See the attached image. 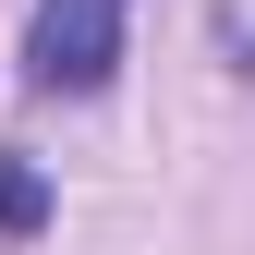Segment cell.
<instances>
[{
    "mask_svg": "<svg viewBox=\"0 0 255 255\" xmlns=\"http://www.w3.org/2000/svg\"><path fill=\"white\" fill-rule=\"evenodd\" d=\"M49 219V182H37V158H0V231H37Z\"/></svg>",
    "mask_w": 255,
    "mask_h": 255,
    "instance_id": "obj_2",
    "label": "cell"
},
{
    "mask_svg": "<svg viewBox=\"0 0 255 255\" xmlns=\"http://www.w3.org/2000/svg\"><path fill=\"white\" fill-rule=\"evenodd\" d=\"M122 12H134V0H37V24H24V73L61 85V98L110 85V61H122Z\"/></svg>",
    "mask_w": 255,
    "mask_h": 255,
    "instance_id": "obj_1",
    "label": "cell"
}]
</instances>
